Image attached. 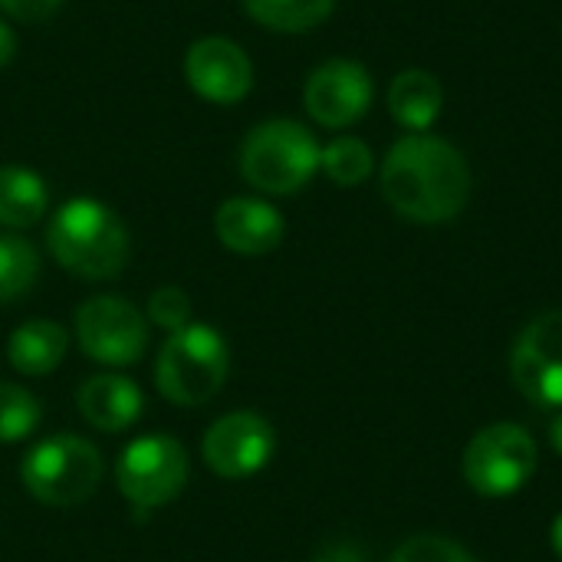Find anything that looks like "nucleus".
Wrapping results in <instances>:
<instances>
[{"label": "nucleus", "mask_w": 562, "mask_h": 562, "mask_svg": "<svg viewBox=\"0 0 562 562\" xmlns=\"http://www.w3.org/2000/svg\"><path fill=\"white\" fill-rule=\"evenodd\" d=\"M468 158L438 135L412 132L398 138L382 161L385 201L415 224H445L471 198Z\"/></svg>", "instance_id": "nucleus-1"}, {"label": "nucleus", "mask_w": 562, "mask_h": 562, "mask_svg": "<svg viewBox=\"0 0 562 562\" xmlns=\"http://www.w3.org/2000/svg\"><path fill=\"white\" fill-rule=\"evenodd\" d=\"M46 244L63 270L82 280H112L128 260V234L112 207L92 198L66 201L46 231Z\"/></svg>", "instance_id": "nucleus-2"}, {"label": "nucleus", "mask_w": 562, "mask_h": 562, "mask_svg": "<svg viewBox=\"0 0 562 562\" xmlns=\"http://www.w3.org/2000/svg\"><path fill=\"white\" fill-rule=\"evenodd\" d=\"M316 135L293 119H270L250 128L240 145V175L263 194H293L319 171Z\"/></svg>", "instance_id": "nucleus-3"}, {"label": "nucleus", "mask_w": 562, "mask_h": 562, "mask_svg": "<svg viewBox=\"0 0 562 562\" xmlns=\"http://www.w3.org/2000/svg\"><path fill=\"white\" fill-rule=\"evenodd\" d=\"M227 372L231 352L221 333L201 323H188L161 346L155 362V385L171 405L198 408L224 389Z\"/></svg>", "instance_id": "nucleus-4"}, {"label": "nucleus", "mask_w": 562, "mask_h": 562, "mask_svg": "<svg viewBox=\"0 0 562 562\" xmlns=\"http://www.w3.org/2000/svg\"><path fill=\"white\" fill-rule=\"evenodd\" d=\"M26 494L46 507H76L89 501L102 481V454L76 435H53L26 451L20 464Z\"/></svg>", "instance_id": "nucleus-5"}, {"label": "nucleus", "mask_w": 562, "mask_h": 562, "mask_svg": "<svg viewBox=\"0 0 562 562\" xmlns=\"http://www.w3.org/2000/svg\"><path fill=\"white\" fill-rule=\"evenodd\" d=\"M540 451L524 425L497 422L481 428L464 451V481L481 497H510L537 474Z\"/></svg>", "instance_id": "nucleus-6"}, {"label": "nucleus", "mask_w": 562, "mask_h": 562, "mask_svg": "<svg viewBox=\"0 0 562 562\" xmlns=\"http://www.w3.org/2000/svg\"><path fill=\"white\" fill-rule=\"evenodd\" d=\"M115 484L138 510L165 507L188 484V454L168 435L135 438L115 464Z\"/></svg>", "instance_id": "nucleus-7"}, {"label": "nucleus", "mask_w": 562, "mask_h": 562, "mask_svg": "<svg viewBox=\"0 0 562 562\" xmlns=\"http://www.w3.org/2000/svg\"><path fill=\"white\" fill-rule=\"evenodd\" d=\"M79 349L102 366H132L148 349V319L122 296H92L76 310Z\"/></svg>", "instance_id": "nucleus-8"}, {"label": "nucleus", "mask_w": 562, "mask_h": 562, "mask_svg": "<svg viewBox=\"0 0 562 562\" xmlns=\"http://www.w3.org/2000/svg\"><path fill=\"white\" fill-rule=\"evenodd\" d=\"M510 375L527 402L562 408V310H550L524 326L510 349Z\"/></svg>", "instance_id": "nucleus-9"}, {"label": "nucleus", "mask_w": 562, "mask_h": 562, "mask_svg": "<svg viewBox=\"0 0 562 562\" xmlns=\"http://www.w3.org/2000/svg\"><path fill=\"white\" fill-rule=\"evenodd\" d=\"M273 448L277 438L267 418L254 412H234L207 428L201 441V458L217 477L240 481L263 471L267 461L273 458Z\"/></svg>", "instance_id": "nucleus-10"}, {"label": "nucleus", "mask_w": 562, "mask_h": 562, "mask_svg": "<svg viewBox=\"0 0 562 562\" xmlns=\"http://www.w3.org/2000/svg\"><path fill=\"white\" fill-rule=\"evenodd\" d=\"M372 76L356 59H329L306 79L303 102L313 122L323 128H346L359 122L372 105Z\"/></svg>", "instance_id": "nucleus-11"}, {"label": "nucleus", "mask_w": 562, "mask_h": 562, "mask_svg": "<svg viewBox=\"0 0 562 562\" xmlns=\"http://www.w3.org/2000/svg\"><path fill=\"white\" fill-rule=\"evenodd\" d=\"M184 79L201 99L237 105L254 89V63L234 40L204 36L184 56Z\"/></svg>", "instance_id": "nucleus-12"}, {"label": "nucleus", "mask_w": 562, "mask_h": 562, "mask_svg": "<svg viewBox=\"0 0 562 562\" xmlns=\"http://www.w3.org/2000/svg\"><path fill=\"white\" fill-rule=\"evenodd\" d=\"M217 240L244 257H260L280 247L286 224L283 214L260 198H231L214 214Z\"/></svg>", "instance_id": "nucleus-13"}, {"label": "nucleus", "mask_w": 562, "mask_h": 562, "mask_svg": "<svg viewBox=\"0 0 562 562\" xmlns=\"http://www.w3.org/2000/svg\"><path fill=\"white\" fill-rule=\"evenodd\" d=\"M82 418L95 431L119 435L132 428L142 415V389L125 375H92L76 395Z\"/></svg>", "instance_id": "nucleus-14"}, {"label": "nucleus", "mask_w": 562, "mask_h": 562, "mask_svg": "<svg viewBox=\"0 0 562 562\" xmlns=\"http://www.w3.org/2000/svg\"><path fill=\"white\" fill-rule=\"evenodd\" d=\"M445 105V89L428 69H405L389 86V112L408 132H428Z\"/></svg>", "instance_id": "nucleus-15"}, {"label": "nucleus", "mask_w": 562, "mask_h": 562, "mask_svg": "<svg viewBox=\"0 0 562 562\" xmlns=\"http://www.w3.org/2000/svg\"><path fill=\"white\" fill-rule=\"evenodd\" d=\"M69 349V336L53 319H30L13 329L7 342V359L20 375H46L53 372Z\"/></svg>", "instance_id": "nucleus-16"}, {"label": "nucleus", "mask_w": 562, "mask_h": 562, "mask_svg": "<svg viewBox=\"0 0 562 562\" xmlns=\"http://www.w3.org/2000/svg\"><path fill=\"white\" fill-rule=\"evenodd\" d=\"M46 204L49 191L36 171L20 165L0 168V227L23 231L46 214Z\"/></svg>", "instance_id": "nucleus-17"}, {"label": "nucleus", "mask_w": 562, "mask_h": 562, "mask_svg": "<svg viewBox=\"0 0 562 562\" xmlns=\"http://www.w3.org/2000/svg\"><path fill=\"white\" fill-rule=\"evenodd\" d=\"M336 0H244V10L267 30L303 33L333 13Z\"/></svg>", "instance_id": "nucleus-18"}, {"label": "nucleus", "mask_w": 562, "mask_h": 562, "mask_svg": "<svg viewBox=\"0 0 562 562\" xmlns=\"http://www.w3.org/2000/svg\"><path fill=\"white\" fill-rule=\"evenodd\" d=\"M319 168L329 175V181L342 184V188H356L362 184L372 168H375V158H372V148L362 142V138H352V135H342V138H333L323 155H319Z\"/></svg>", "instance_id": "nucleus-19"}, {"label": "nucleus", "mask_w": 562, "mask_h": 562, "mask_svg": "<svg viewBox=\"0 0 562 562\" xmlns=\"http://www.w3.org/2000/svg\"><path fill=\"white\" fill-rule=\"evenodd\" d=\"M40 277V254L23 237H0V303L23 296Z\"/></svg>", "instance_id": "nucleus-20"}, {"label": "nucleus", "mask_w": 562, "mask_h": 562, "mask_svg": "<svg viewBox=\"0 0 562 562\" xmlns=\"http://www.w3.org/2000/svg\"><path fill=\"white\" fill-rule=\"evenodd\" d=\"M40 402L33 392L13 382H0V445L30 438L40 428Z\"/></svg>", "instance_id": "nucleus-21"}, {"label": "nucleus", "mask_w": 562, "mask_h": 562, "mask_svg": "<svg viewBox=\"0 0 562 562\" xmlns=\"http://www.w3.org/2000/svg\"><path fill=\"white\" fill-rule=\"evenodd\" d=\"M389 562H477L461 543L448 540V537H431V533H422V537H412L405 540Z\"/></svg>", "instance_id": "nucleus-22"}, {"label": "nucleus", "mask_w": 562, "mask_h": 562, "mask_svg": "<svg viewBox=\"0 0 562 562\" xmlns=\"http://www.w3.org/2000/svg\"><path fill=\"white\" fill-rule=\"evenodd\" d=\"M148 323L168 333H178L191 323V303L188 293L178 286H161L148 296Z\"/></svg>", "instance_id": "nucleus-23"}, {"label": "nucleus", "mask_w": 562, "mask_h": 562, "mask_svg": "<svg viewBox=\"0 0 562 562\" xmlns=\"http://www.w3.org/2000/svg\"><path fill=\"white\" fill-rule=\"evenodd\" d=\"M63 0H0V10L10 13L13 20H23V23H36V20H46Z\"/></svg>", "instance_id": "nucleus-24"}, {"label": "nucleus", "mask_w": 562, "mask_h": 562, "mask_svg": "<svg viewBox=\"0 0 562 562\" xmlns=\"http://www.w3.org/2000/svg\"><path fill=\"white\" fill-rule=\"evenodd\" d=\"M313 562H362V557L352 547H329L326 553H319Z\"/></svg>", "instance_id": "nucleus-25"}, {"label": "nucleus", "mask_w": 562, "mask_h": 562, "mask_svg": "<svg viewBox=\"0 0 562 562\" xmlns=\"http://www.w3.org/2000/svg\"><path fill=\"white\" fill-rule=\"evenodd\" d=\"M13 53H16V36L7 23H0V69L13 59Z\"/></svg>", "instance_id": "nucleus-26"}, {"label": "nucleus", "mask_w": 562, "mask_h": 562, "mask_svg": "<svg viewBox=\"0 0 562 562\" xmlns=\"http://www.w3.org/2000/svg\"><path fill=\"white\" fill-rule=\"evenodd\" d=\"M553 550H557V557L562 560V514L553 520Z\"/></svg>", "instance_id": "nucleus-27"}, {"label": "nucleus", "mask_w": 562, "mask_h": 562, "mask_svg": "<svg viewBox=\"0 0 562 562\" xmlns=\"http://www.w3.org/2000/svg\"><path fill=\"white\" fill-rule=\"evenodd\" d=\"M550 441H553V448L562 454V415L553 422V428H550Z\"/></svg>", "instance_id": "nucleus-28"}]
</instances>
